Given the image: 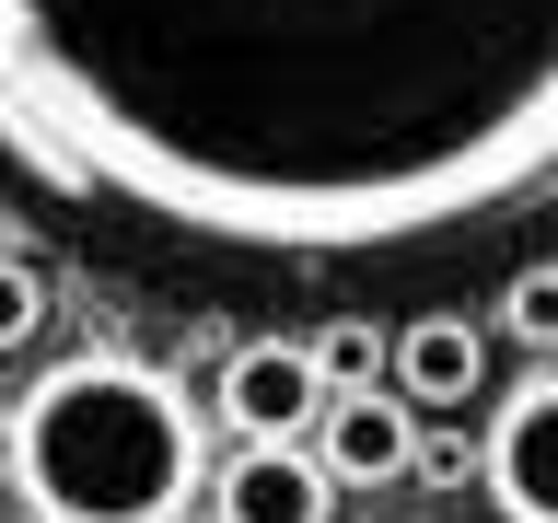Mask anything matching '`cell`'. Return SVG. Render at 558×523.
Here are the masks:
<instances>
[{"instance_id": "1", "label": "cell", "mask_w": 558, "mask_h": 523, "mask_svg": "<svg viewBox=\"0 0 558 523\" xmlns=\"http://www.w3.org/2000/svg\"><path fill=\"white\" fill-rule=\"evenodd\" d=\"M0 163L186 268H418L558 209V0H0Z\"/></svg>"}, {"instance_id": "2", "label": "cell", "mask_w": 558, "mask_h": 523, "mask_svg": "<svg viewBox=\"0 0 558 523\" xmlns=\"http://www.w3.org/2000/svg\"><path fill=\"white\" fill-rule=\"evenodd\" d=\"M12 488L35 523H174L209 488L198 396L163 361L70 349L12 396Z\"/></svg>"}, {"instance_id": "3", "label": "cell", "mask_w": 558, "mask_h": 523, "mask_svg": "<svg viewBox=\"0 0 558 523\" xmlns=\"http://www.w3.org/2000/svg\"><path fill=\"white\" fill-rule=\"evenodd\" d=\"M488 500L512 523H558V373L500 396V418H488Z\"/></svg>"}, {"instance_id": "4", "label": "cell", "mask_w": 558, "mask_h": 523, "mask_svg": "<svg viewBox=\"0 0 558 523\" xmlns=\"http://www.w3.org/2000/svg\"><path fill=\"white\" fill-rule=\"evenodd\" d=\"M326 361L314 349H233V373H221V418H233V442H303L326 430Z\"/></svg>"}, {"instance_id": "5", "label": "cell", "mask_w": 558, "mask_h": 523, "mask_svg": "<svg viewBox=\"0 0 558 523\" xmlns=\"http://www.w3.org/2000/svg\"><path fill=\"white\" fill-rule=\"evenodd\" d=\"M326 453L303 442H233V465L209 477V512L221 523H326Z\"/></svg>"}, {"instance_id": "6", "label": "cell", "mask_w": 558, "mask_h": 523, "mask_svg": "<svg viewBox=\"0 0 558 523\" xmlns=\"http://www.w3.org/2000/svg\"><path fill=\"white\" fill-rule=\"evenodd\" d=\"M396 396L408 408H477L488 396V338L465 326V314H418V326H396Z\"/></svg>"}, {"instance_id": "7", "label": "cell", "mask_w": 558, "mask_h": 523, "mask_svg": "<svg viewBox=\"0 0 558 523\" xmlns=\"http://www.w3.org/2000/svg\"><path fill=\"white\" fill-rule=\"evenodd\" d=\"M326 477H349V488H396L418 465V418H408V396H338L326 408Z\"/></svg>"}, {"instance_id": "8", "label": "cell", "mask_w": 558, "mask_h": 523, "mask_svg": "<svg viewBox=\"0 0 558 523\" xmlns=\"http://www.w3.org/2000/svg\"><path fill=\"white\" fill-rule=\"evenodd\" d=\"M500 338H512V349H558V256H523V268H512Z\"/></svg>"}, {"instance_id": "9", "label": "cell", "mask_w": 558, "mask_h": 523, "mask_svg": "<svg viewBox=\"0 0 558 523\" xmlns=\"http://www.w3.org/2000/svg\"><path fill=\"white\" fill-rule=\"evenodd\" d=\"M35 326H47V279H35V256H0V349H24Z\"/></svg>"}, {"instance_id": "10", "label": "cell", "mask_w": 558, "mask_h": 523, "mask_svg": "<svg viewBox=\"0 0 558 523\" xmlns=\"http://www.w3.org/2000/svg\"><path fill=\"white\" fill-rule=\"evenodd\" d=\"M373 349H396V338H361V326H338V338H314V361H326V384H338V396H373Z\"/></svg>"}]
</instances>
